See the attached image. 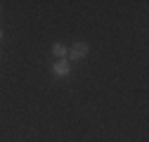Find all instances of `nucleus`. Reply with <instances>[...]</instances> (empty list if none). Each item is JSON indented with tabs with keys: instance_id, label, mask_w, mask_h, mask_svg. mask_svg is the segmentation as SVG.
Returning <instances> with one entry per match:
<instances>
[{
	"instance_id": "f257e3e1",
	"label": "nucleus",
	"mask_w": 149,
	"mask_h": 142,
	"mask_svg": "<svg viewBox=\"0 0 149 142\" xmlns=\"http://www.w3.org/2000/svg\"><path fill=\"white\" fill-rule=\"evenodd\" d=\"M66 55H69V59H71V62L85 59V57H88V43H85V40H76V43L71 45V50L66 52Z\"/></svg>"
},
{
	"instance_id": "f03ea898",
	"label": "nucleus",
	"mask_w": 149,
	"mask_h": 142,
	"mask_svg": "<svg viewBox=\"0 0 149 142\" xmlns=\"http://www.w3.org/2000/svg\"><path fill=\"white\" fill-rule=\"evenodd\" d=\"M52 74H54V76H59V78L69 76V74H71V64H69L66 59H57V62L52 64Z\"/></svg>"
},
{
	"instance_id": "20e7f679",
	"label": "nucleus",
	"mask_w": 149,
	"mask_h": 142,
	"mask_svg": "<svg viewBox=\"0 0 149 142\" xmlns=\"http://www.w3.org/2000/svg\"><path fill=\"white\" fill-rule=\"evenodd\" d=\"M0 38H3V29H0Z\"/></svg>"
},
{
	"instance_id": "39448f33",
	"label": "nucleus",
	"mask_w": 149,
	"mask_h": 142,
	"mask_svg": "<svg viewBox=\"0 0 149 142\" xmlns=\"http://www.w3.org/2000/svg\"><path fill=\"white\" fill-rule=\"evenodd\" d=\"M0 10H3V7H0Z\"/></svg>"
},
{
	"instance_id": "7ed1b4c3",
	"label": "nucleus",
	"mask_w": 149,
	"mask_h": 142,
	"mask_svg": "<svg viewBox=\"0 0 149 142\" xmlns=\"http://www.w3.org/2000/svg\"><path fill=\"white\" fill-rule=\"evenodd\" d=\"M66 52H69V50H66V45H62V43H54V45H52V55L57 57V59H64Z\"/></svg>"
}]
</instances>
